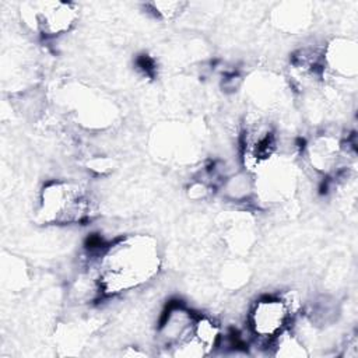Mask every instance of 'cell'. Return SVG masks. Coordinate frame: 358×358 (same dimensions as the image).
<instances>
[{
	"instance_id": "cell-1",
	"label": "cell",
	"mask_w": 358,
	"mask_h": 358,
	"mask_svg": "<svg viewBox=\"0 0 358 358\" xmlns=\"http://www.w3.org/2000/svg\"><path fill=\"white\" fill-rule=\"evenodd\" d=\"M161 267L158 243L148 235H127L102 253L98 285L102 294L117 295L152 280Z\"/></svg>"
},
{
	"instance_id": "cell-2",
	"label": "cell",
	"mask_w": 358,
	"mask_h": 358,
	"mask_svg": "<svg viewBox=\"0 0 358 358\" xmlns=\"http://www.w3.org/2000/svg\"><path fill=\"white\" fill-rule=\"evenodd\" d=\"M218 324L182 305L168 308L158 329V341L173 357L208 355L220 341Z\"/></svg>"
},
{
	"instance_id": "cell-3",
	"label": "cell",
	"mask_w": 358,
	"mask_h": 358,
	"mask_svg": "<svg viewBox=\"0 0 358 358\" xmlns=\"http://www.w3.org/2000/svg\"><path fill=\"white\" fill-rule=\"evenodd\" d=\"M91 201L87 192L71 180H53L43 186L39 197L38 220L48 225H71L90 217Z\"/></svg>"
},
{
	"instance_id": "cell-4",
	"label": "cell",
	"mask_w": 358,
	"mask_h": 358,
	"mask_svg": "<svg viewBox=\"0 0 358 358\" xmlns=\"http://www.w3.org/2000/svg\"><path fill=\"white\" fill-rule=\"evenodd\" d=\"M294 302L284 296H264L252 306L248 317L250 333L262 343L271 344L278 336L291 329Z\"/></svg>"
},
{
	"instance_id": "cell-5",
	"label": "cell",
	"mask_w": 358,
	"mask_h": 358,
	"mask_svg": "<svg viewBox=\"0 0 358 358\" xmlns=\"http://www.w3.org/2000/svg\"><path fill=\"white\" fill-rule=\"evenodd\" d=\"M22 15L27 24L45 36H56L67 32L78 18L74 3L35 1L28 3Z\"/></svg>"
},
{
	"instance_id": "cell-6",
	"label": "cell",
	"mask_w": 358,
	"mask_h": 358,
	"mask_svg": "<svg viewBox=\"0 0 358 358\" xmlns=\"http://www.w3.org/2000/svg\"><path fill=\"white\" fill-rule=\"evenodd\" d=\"M341 157L343 145L331 136H317L308 147V158L312 166L324 173L337 169Z\"/></svg>"
},
{
	"instance_id": "cell-7",
	"label": "cell",
	"mask_w": 358,
	"mask_h": 358,
	"mask_svg": "<svg viewBox=\"0 0 358 358\" xmlns=\"http://www.w3.org/2000/svg\"><path fill=\"white\" fill-rule=\"evenodd\" d=\"M324 59L330 69L340 74L355 76L357 73V48L354 42L334 41L324 52Z\"/></svg>"
},
{
	"instance_id": "cell-8",
	"label": "cell",
	"mask_w": 358,
	"mask_h": 358,
	"mask_svg": "<svg viewBox=\"0 0 358 358\" xmlns=\"http://www.w3.org/2000/svg\"><path fill=\"white\" fill-rule=\"evenodd\" d=\"M150 6L152 7V11L157 15H159L165 20H172L183 11V8L186 7V3H182V1H158V3H151Z\"/></svg>"
}]
</instances>
